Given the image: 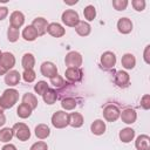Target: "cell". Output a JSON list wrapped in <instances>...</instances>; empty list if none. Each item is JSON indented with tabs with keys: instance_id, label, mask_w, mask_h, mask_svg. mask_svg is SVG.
Returning a JSON list of instances; mask_svg holds the SVG:
<instances>
[{
	"instance_id": "1",
	"label": "cell",
	"mask_w": 150,
	"mask_h": 150,
	"mask_svg": "<svg viewBox=\"0 0 150 150\" xmlns=\"http://www.w3.org/2000/svg\"><path fill=\"white\" fill-rule=\"evenodd\" d=\"M19 100V93L14 88H8L6 89L2 95L0 96V104L2 105L4 109H9L14 107V104Z\"/></svg>"
},
{
	"instance_id": "2",
	"label": "cell",
	"mask_w": 150,
	"mask_h": 150,
	"mask_svg": "<svg viewBox=\"0 0 150 150\" xmlns=\"http://www.w3.org/2000/svg\"><path fill=\"white\" fill-rule=\"evenodd\" d=\"M52 124L56 129L66 128L67 125H69V114L63 110H59V111L54 112L52 116Z\"/></svg>"
},
{
	"instance_id": "3",
	"label": "cell",
	"mask_w": 150,
	"mask_h": 150,
	"mask_svg": "<svg viewBox=\"0 0 150 150\" xmlns=\"http://www.w3.org/2000/svg\"><path fill=\"white\" fill-rule=\"evenodd\" d=\"M13 132H14V136L21 141V142H26L30 138V130L28 128L27 124L22 123V122H19V123H15L13 125Z\"/></svg>"
},
{
	"instance_id": "4",
	"label": "cell",
	"mask_w": 150,
	"mask_h": 150,
	"mask_svg": "<svg viewBox=\"0 0 150 150\" xmlns=\"http://www.w3.org/2000/svg\"><path fill=\"white\" fill-rule=\"evenodd\" d=\"M61 20H62V22L66 26L75 27L79 23V21H80V16H79V13L76 11H74V9H66L62 13Z\"/></svg>"
},
{
	"instance_id": "5",
	"label": "cell",
	"mask_w": 150,
	"mask_h": 150,
	"mask_svg": "<svg viewBox=\"0 0 150 150\" xmlns=\"http://www.w3.org/2000/svg\"><path fill=\"white\" fill-rule=\"evenodd\" d=\"M82 62H83L82 55H81L79 52H75V50L69 52V53L66 55V59H64V63H66V66H67L68 68H69V67L80 68V67L82 66Z\"/></svg>"
},
{
	"instance_id": "6",
	"label": "cell",
	"mask_w": 150,
	"mask_h": 150,
	"mask_svg": "<svg viewBox=\"0 0 150 150\" xmlns=\"http://www.w3.org/2000/svg\"><path fill=\"white\" fill-rule=\"evenodd\" d=\"M120 114H121V110L115 104H108L103 109V117L108 122H115L117 118H120Z\"/></svg>"
},
{
	"instance_id": "7",
	"label": "cell",
	"mask_w": 150,
	"mask_h": 150,
	"mask_svg": "<svg viewBox=\"0 0 150 150\" xmlns=\"http://www.w3.org/2000/svg\"><path fill=\"white\" fill-rule=\"evenodd\" d=\"M116 64V55L115 53L107 50L101 55V66L104 69H111Z\"/></svg>"
},
{
	"instance_id": "8",
	"label": "cell",
	"mask_w": 150,
	"mask_h": 150,
	"mask_svg": "<svg viewBox=\"0 0 150 150\" xmlns=\"http://www.w3.org/2000/svg\"><path fill=\"white\" fill-rule=\"evenodd\" d=\"M82 76H83V71H82L81 68L69 67L64 71V77L69 82H80L82 80Z\"/></svg>"
},
{
	"instance_id": "9",
	"label": "cell",
	"mask_w": 150,
	"mask_h": 150,
	"mask_svg": "<svg viewBox=\"0 0 150 150\" xmlns=\"http://www.w3.org/2000/svg\"><path fill=\"white\" fill-rule=\"evenodd\" d=\"M40 71L43 76L52 79L53 76L57 75V67L50 61H45L40 67Z\"/></svg>"
},
{
	"instance_id": "10",
	"label": "cell",
	"mask_w": 150,
	"mask_h": 150,
	"mask_svg": "<svg viewBox=\"0 0 150 150\" xmlns=\"http://www.w3.org/2000/svg\"><path fill=\"white\" fill-rule=\"evenodd\" d=\"M114 81L115 83L120 87V88H127L130 83V76L127 71L124 70H118L116 71L115 74V77H114Z\"/></svg>"
},
{
	"instance_id": "11",
	"label": "cell",
	"mask_w": 150,
	"mask_h": 150,
	"mask_svg": "<svg viewBox=\"0 0 150 150\" xmlns=\"http://www.w3.org/2000/svg\"><path fill=\"white\" fill-rule=\"evenodd\" d=\"M120 117H121V120H122L123 123H125V124H132L137 120V114H136V111L134 109L125 108V109H123L121 111Z\"/></svg>"
},
{
	"instance_id": "12",
	"label": "cell",
	"mask_w": 150,
	"mask_h": 150,
	"mask_svg": "<svg viewBox=\"0 0 150 150\" xmlns=\"http://www.w3.org/2000/svg\"><path fill=\"white\" fill-rule=\"evenodd\" d=\"M25 22V15L22 12L20 11H14L12 12V14L9 15V23L11 27H14L16 29H19Z\"/></svg>"
},
{
	"instance_id": "13",
	"label": "cell",
	"mask_w": 150,
	"mask_h": 150,
	"mask_svg": "<svg viewBox=\"0 0 150 150\" xmlns=\"http://www.w3.org/2000/svg\"><path fill=\"white\" fill-rule=\"evenodd\" d=\"M0 64L9 71V69H12L15 66V56L9 52L2 53V55L0 57Z\"/></svg>"
},
{
	"instance_id": "14",
	"label": "cell",
	"mask_w": 150,
	"mask_h": 150,
	"mask_svg": "<svg viewBox=\"0 0 150 150\" xmlns=\"http://www.w3.org/2000/svg\"><path fill=\"white\" fill-rule=\"evenodd\" d=\"M47 32L53 38H61V36H63L66 34V29L63 28V26L57 23V22L49 23L48 27H47Z\"/></svg>"
},
{
	"instance_id": "15",
	"label": "cell",
	"mask_w": 150,
	"mask_h": 150,
	"mask_svg": "<svg viewBox=\"0 0 150 150\" xmlns=\"http://www.w3.org/2000/svg\"><path fill=\"white\" fill-rule=\"evenodd\" d=\"M48 22L45 18H35L32 22V26L35 28V30L38 32V35L41 36L43 34H46L47 32V27H48Z\"/></svg>"
},
{
	"instance_id": "16",
	"label": "cell",
	"mask_w": 150,
	"mask_h": 150,
	"mask_svg": "<svg viewBox=\"0 0 150 150\" xmlns=\"http://www.w3.org/2000/svg\"><path fill=\"white\" fill-rule=\"evenodd\" d=\"M20 80H21V74L18 70H9L5 75V83L8 87H14V86L19 84Z\"/></svg>"
},
{
	"instance_id": "17",
	"label": "cell",
	"mask_w": 150,
	"mask_h": 150,
	"mask_svg": "<svg viewBox=\"0 0 150 150\" xmlns=\"http://www.w3.org/2000/svg\"><path fill=\"white\" fill-rule=\"evenodd\" d=\"M117 29L122 34H129L132 30V21L128 18H121L117 21Z\"/></svg>"
},
{
	"instance_id": "18",
	"label": "cell",
	"mask_w": 150,
	"mask_h": 150,
	"mask_svg": "<svg viewBox=\"0 0 150 150\" xmlns=\"http://www.w3.org/2000/svg\"><path fill=\"white\" fill-rule=\"evenodd\" d=\"M137 150H150V137L148 135H139L135 141Z\"/></svg>"
},
{
	"instance_id": "19",
	"label": "cell",
	"mask_w": 150,
	"mask_h": 150,
	"mask_svg": "<svg viewBox=\"0 0 150 150\" xmlns=\"http://www.w3.org/2000/svg\"><path fill=\"white\" fill-rule=\"evenodd\" d=\"M121 64L125 69H134L136 66V59L131 53H127L121 59Z\"/></svg>"
},
{
	"instance_id": "20",
	"label": "cell",
	"mask_w": 150,
	"mask_h": 150,
	"mask_svg": "<svg viewBox=\"0 0 150 150\" xmlns=\"http://www.w3.org/2000/svg\"><path fill=\"white\" fill-rule=\"evenodd\" d=\"M50 135V129L47 124L45 123H40L35 127V136L39 139H46L48 136Z\"/></svg>"
},
{
	"instance_id": "21",
	"label": "cell",
	"mask_w": 150,
	"mask_h": 150,
	"mask_svg": "<svg viewBox=\"0 0 150 150\" xmlns=\"http://www.w3.org/2000/svg\"><path fill=\"white\" fill-rule=\"evenodd\" d=\"M118 137L123 143H130L135 137V130L132 128L127 127V128H124V129H122L120 131Z\"/></svg>"
},
{
	"instance_id": "22",
	"label": "cell",
	"mask_w": 150,
	"mask_h": 150,
	"mask_svg": "<svg viewBox=\"0 0 150 150\" xmlns=\"http://www.w3.org/2000/svg\"><path fill=\"white\" fill-rule=\"evenodd\" d=\"M75 30L80 36H87L91 32V26L87 21H79V23L75 26Z\"/></svg>"
},
{
	"instance_id": "23",
	"label": "cell",
	"mask_w": 150,
	"mask_h": 150,
	"mask_svg": "<svg viewBox=\"0 0 150 150\" xmlns=\"http://www.w3.org/2000/svg\"><path fill=\"white\" fill-rule=\"evenodd\" d=\"M38 32L35 30V28L32 26V25H28L23 28L22 30V38L26 40V41H34L38 39Z\"/></svg>"
},
{
	"instance_id": "24",
	"label": "cell",
	"mask_w": 150,
	"mask_h": 150,
	"mask_svg": "<svg viewBox=\"0 0 150 150\" xmlns=\"http://www.w3.org/2000/svg\"><path fill=\"white\" fill-rule=\"evenodd\" d=\"M90 130L94 135H103L105 132V123L102 120H95L90 125Z\"/></svg>"
},
{
	"instance_id": "25",
	"label": "cell",
	"mask_w": 150,
	"mask_h": 150,
	"mask_svg": "<svg viewBox=\"0 0 150 150\" xmlns=\"http://www.w3.org/2000/svg\"><path fill=\"white\" fill-rule=\"evenodd\" d=\"M21 64L25 70H28V69H33L34 66H35V57L32 53H26L23 54L22 56V60H21Z\"/></svg>"
},
{
	"instance_id": "26",
	"label": "cell",
	"mask_w": 150,
	"mask_h": 150,
	"mask_svg": "<svg viewBox=\"0 0 150 150\" xmlns=\"http://www.w3.org/2000/svg\"><path fill=\"white\" fill-rule=\"evenodd\" d=\"M83 122H84L83 116L80 112H71V114H69V125H71L73 128L82 127Z\"/></svg>"
},
{
	"instance_id": "27",
	"label": "cell",
	"mask_w": 150,
	"mask_h": 150,
	"mask_svg": "<svg viewBox=\"0 0 150 150\" xmlns=\"http://www.w3.org/2000/svg\"><path fill=\"white\" fill-rule=\"evenodd\" d=\"M22 103H25V104H27L28 107H30L33 110L38 107V98H36V96L34 95V94H32V93H26V94H23V96H22Z\"/></svg>"
},
{
	"instance_id": "28",
	"label": "cell",
	"mask_w": 150,
	"mask_h": 150,
	"mask_svg": "<svg viewBox=\"0 0 150 150\" xmlns=\"http://www.w3.org/2000/svg\"><path fill=\"white\" fill-rule=\"evenodd\" d=\"M32 111H33V109L30 107H28L27 104H25V103L19 104V107L16 109V114L20 118H28L32 115Z\"/></svg>"
},
{
	"instance_id": "29",
	"label": "cell",
	"mask_w": 150,
	"mask_h": 150,
	"mask_svg": "<svg viewBox=\"0 0 150 150\" xmlns=\"http://www.w3.org/2000/svg\"><path fill=\"white\" fill-rule=\"evenodd\" d=\"M42 97H43V101L47 104H54L56 102V100H57V93H56V90L48 88L47 91L42 95Z\"/></svg>"
},
{
	"instance_id": "30",
	"label": "cell",
	"mask_w": 150,
	"mask_h": 150,
	"mask_svg": "<svg viewBox=\"0 0 150 150\" xmlns=\"http://www.w3.org/2000/svg\"><path fill=\"white\" fill-rule=\"evenodd\" d=\"M13 136H14V132H13L12 128H2V129H0V142L7 143L13 138Z\"/></svg>"
},
{
	"instance_id": "31",
	"label": "cell",
	"mask_w": 150,
	"mask_h": 150,
	"mask_svg": "<svg viewBox=\"0 0 150 150\" xmlns=\"http://www.w3.org/2000/svg\"><path fill=\"white\" fill-rule=\"evenodd\" d=\"M76 105H77V102L73 97H66L61 101V107L64 110H73V109L76 108Z\"/></svg>"
},
{
	"instance_id": "32",
	"label": "cell",
	"mask_w": 150,
	"mask_h": 150,
	"mask_svg": "<svg viewBox=\"0 0 150 150\" xmlns=\"http://www.w3.org/2000/svg\"><path fill=\"white\" fill-rule=\"evenodd\" d=\"M83 15H84L87 21H93L96 18V9H95V7L93 5L86 6L84 9H83Z\"/></svg>"
},
{
	"instance_id": "33",
	"label": "cell",
	"mask_w": 150,
	"mask_h": 150,
	"mask_svg": "<svg viewBox=\"0 0 150 150\" xmlns=\"http://www.w3.org/2000/svg\"><path fill=\"white\" fill-rule=\"evenodd\" d=\"M19 36H20L19 29L9 26L8 29H7V39H8V41L9 42H15V41L19 40Z\"/></svg>"
},
{
	"instance_id": "34",
	"label": "cell",
	"mask_w": 150,
	"mask_h": 150,
	"mask_svg": "<svg viewBox=\"0 0 150 150\" xmlns=\"http://www.w3.org/2000/svg\"><path fill=\"white\" fill-rule=\"evenodd\" d=\"M48 89V83L46 81H38V83L34 86V91L38 95H43Z\"/></svg>"
},
{
	"instance_id": "35",
	"label": "cell",
	"mask_w": 150,
	"mask_h": 150,
	"mask_svg": "<svg viewBox=\"0 0 150 150\" xmlns=\"http://www.w3.org/2000/svg\"><path fill=\"white\" fill-rule=\"evenodd\" d=\"M22 79H23L25 82L30 83L36 79V74H35V71L33 69H28V70H25L22 73Z\"/></svg>"
},
{
	"instance_id": "36",
	"label": "cell",
	"mask_w": 150,
	"mask_h": 150,
	"mask_svg": "<svg viewBox=\"0 0 150 150\" xmlns=\"http://www.w3.org/2000/svg\"><path fill=\"white\" fill-rule=\"evenodd\" d=\"M50 83H52L55 88H62V87H64V84H66L63 77L60 76V75H55V76H53V77L50 79Z\"/></svg>"
},
{
	"instance_id": "37",
	"label": "cell",
	"mask_w": 150,
	"mask_h": 150,
	"mask_svg": "<svg viewBox=\"0 0 150 150\" xmlns=\"http://www.w3.org/2000/svg\"><path fill=\"white\" fill-rule=\"evenodd\" d=\"M128 0H112V7L116 11H124L128 6Z\"/></svg>"
},
{
	"instance_id": "38",
	"label": "cell",
	"mask_w": 150,
	"mask_h": 150,
	"mask_svg": "<svg viewBox=\"0 0 150 150\" xmlns=\"http://www.w3.org/2000/svg\"><path fill=\"white\" fill-rule=\"evenodd\" d=\"M131 5H132L134 9H136L137 12H142L145 8V1L144 0H132Z\"/></svg>"
},
{
	"instance_id": "39",
	"label": "cell",
	"mask_w": 150,
	"mask_h": 150,
	"mask_svg": "<svg viewBox=\"0 0 150 150\" xmlns=\"http://www.w3.org/2000/svg\"><path fill=\"white\" fill-rule=\"evenodd\" d=\"M29 150H48V145L46 142L43 141H39V142H35Z\"/></svg>"
},
{
	"instance_id": "40",
	"label": "cell",
	"mask_w": 150,
	"mask_h": 150,
	"mask_svg": "<svg viewBox=\"0 0 150 150\" xmlns=\"http://www.w3.org/2000/svg\"><path fill=\"white\" fill-rule=\"evenodd\" d=\"M141 107L144 110L150 109V95L149 94H145V95L142 96V98H141Z\"/></svg>"
},
{
	"instance_id": "41",
	"label": "cell",
	"mask_w": 150,
	"mask_h": 150,
	"mask_svg": "<svg viewBox=\"0 0 150 150\" xmlns=\"http://www.w3.org/2000/svg\"><path fill=\"white\" fill-rule=\"evenodd\" d=\"M149 52H150V45H148V46L145 47V49H144V54H143V55H144V56H143V57H144V61H145V63H148V64L150 63Z\"/></svg>"
},
{
	"instance_id": "42",
	"label": "cell",
	"mask_w": 150,
	"mask_h": 150,
	"mask_svg": "<svg viewBox=\"0 0 150 150\" xmlns=\"http://www.w3.org/2000/svg\"><path fill=\"white\" fill-rule=\"evenodd\" d=\"M8 15V8L7 7H0V20H4Z\"/></svg>"
},
{
	"instance_id": "43",
	"label": "cell",
	"mask_w": 150,
	"mask_h": 150,
	"mask_svg": "<svg viewBox=\"0 0 150 150\" xmlns=\"http://www.w3.org/2000/svg\"><path fill=\"white\" fill-rule=\"evenodd\" d=\"M1 150H18V149H16V146H15L14 144L8 143V144H5V145L1 148Z\"/></svg>"
},
{
	"instance_id": "44",
	"label": "cell",
	"mask_w": 150,
	"mask_h": 150,
	"mask_svg": "<svg viewBox=\"0 0 150 150\" xmlns=\"http://www.w3.org/2000/svg\"><path fill=\"white\" fill-rule=\"evenodd\" d=\"M6 123V116L4 114H0V127H2Z\"/></svg>"
},
{
	"instance_id": "45",
	"label": "cell",
	"mask_w": 150,
	"mask_h": 150,
	"mask_svg": "<svg viewBox=\"0 0 150 150\" xmlns=\"http://www.w3.org/2000/svg\"><path fill=\"white\" fill-rule=\"evenodd\" d=\"M7 73H8V70H7V69H5V68L0 64V75H6Z\"/></svg>"
},
{
	"instance_id": "46",
	"label": "cell",
	"mask_w": 150,
	"mask_h": 150,
	"mask_svg": "<svg viewBox=\"0 0 150 150\" xmlns=\"http://www.w3.org/2000/svg\"><path fill=\"white\" fill-rule=\"evenodd\" d=\"M4 110H5V109H4V108H2V105L0 104V114H4Z\"/></svg>"
},
{
	"instance_id": "47",
	"label": "cell",
	"mask_w": 150,
	"mask_h": 150,
	"mask_svg": "<svg viewBox=\"0 0 150 150\" xmlns=\"http://www.w3.org/2000/svg\"><path fill=\"white\" fill-rule=\"evenodd\" d=\"M1 55H2V52H1V50H0V57H1Z\"/></svg>"
}]
</instances>
